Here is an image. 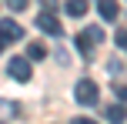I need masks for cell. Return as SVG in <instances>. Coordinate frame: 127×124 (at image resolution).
Masks as SVG:
<instances>
[{"label": "cell", "instance_id": "cell-2", "mask_svg": "<svg viewBox=\"0 0 127 124\" xmlns=\"http://www.w3.org/2000/svg\"><path fill=\"white\" fill-rule=\"evenodd\" d=\"M7 74L13 81H30V60L27 57H10L7 60Z\"/></svg>", "mask_w": 127, "mask_h": 124}, {"label": "cell", "instance_id": "cell-1", "mask_svg": "<svg viewBox=\"0 0 127 124\" xmlns=\"http://www.w3.org/2000/svg\"><path fill=\"white\" fill-rule=\"evenodd\" d=\"M100 40H104V30H100V27H90V30H84L80 37H77V47L84 50V57H90V50H94Z\"/></svg>", "mask_w": 127, "mask_h": 124}, {"label": "cell", "instance_id": "cell-13", "mask_svg": "<svg viewBox=\"0 0 127 124\" xmlns=\"http://www.w3.org/2000/svg\"><path fill=\"white\" fill-rule=\"evenodd\" d=\"M40 3H44L47 10H50V7H57V0H40Z\"/></svg>", "mask_w": 127, "mask_h": 124}, {"label": "cell", "instance_id": "cell-10", "mask_svg": "<svg viewBox=\"0 0 127 124\" xmlns=\"http://www.w3.org/2000/svg\"><path fill=\"white\" fill-rule=\"evenodd\" d=\"M13 114H17V104L13 101H0V124H7Z\"/></svg>", "mask_w": 127, "mask_h": 124}, {"label": "cell", "instance_id": "cell-5", "mask_svg": "<svg viewBox=\"0 0 127 124\" xmlns=\"http://www.w3.org/2000/svg\"><path fill=\"white\" fill-rule=\"evenodd\" d=\"M37 27H40V30H44V34H54V37H60V34H64L60 20L54 17L50 10H44V13H40V17H37Z\"/></svg>", "mask_w": 127, "mask_h": 124}, {"label": "cell", "instance_id": "cell-6", "mask_svg": "<svg viewBox=\"0 0 127 124\" xmlns=\"http://www.w3.org/2000/svg\"><path fill=\"white\" fill-rule=\"evenodd\" d=\"M97 10H100V17H104V20H117L121 3H117V0H97Z\"/></svg>", "mask_w": 127, "mask_h": 124}, {"label": "cell", "instance_id": "cell-11", "mask_svg": "<svg viewBox=\"0 0 127 124\" xmlns=\"http://www.w3.org/2000/svg\"><path fill=\"white\" fill-rule=\"evenodd\" d=\"M7 7H10V10H24L27 0H7Z\"/></svg>", "mask_w": 127, "mask_h": 124}, {"label": "cell", "instance_id": "cell-3", "mask_svg": "<svg viewBox=\"0 0 127 124\" xmlns=\"http://www.w3.org/2000/svg\"><path fill=\"white\" fill-rule=\"evenodd\" d=\"M74 94H77V101H80L84 107H90V104H97V94H100V91H97V84H94V81H80Z\"/></svg>", "mask_w": 127, "mask_h": 124}, {"label": "cell", "instance_id": "cell-9", "mask_svg": "<svg viewBox=\"0 0 127 124\" xmlns=\"http://www.w3.org/2000/svg\"><path fill=\"white\" fill-rule=\"evenodd\" d=\"M67 13L70 17H84L87 13V0H67Z\"/></svg>", "mask_w": 127, "mask_h": 124}, {"label": "cell", "instance_id": "cell-4", "mask_svg": "<svg viewBox=\"0 0 127 124\" xmlns=\"http://www.w3.org/2000/svg\"><path fill=\"white\" fill-rule=\"evenodd\" d=\"M24 37V27L17 24V20H0V40L3 44H13V40Z\"/></svg>", "mask_w": 127, "mask_h": 124}, {"label": "cell", "instance_id": "cell-7", "mask_svg": "<svg viewBox=\"0 0 127 124\" xmlns=\"http://www.w3.org/2000/svg\"><path fill=\"white\" fill-rule=\"evenodd\" d=\"M104 118H107L110 124H124V104H110V107H104Z\"/></svg>", "mask_w": 127, "mask_h": 124}, {"label": "cell", "instance_id": "cell-12", "mask_svg": "<svg viewBox=\"0 0 127 124\" xmlns=\"http://www.w3.org/2000/svg\"><path fill=\"white\" fill-rule=\"evenodd\" d=\"M70 124H97V121H94V118H74Z\"/></svg>", "mask_w": 127, "mask_h": 124}, {"label": "cell", "instance_id": "cell-8", "mask_svg": "<svg viewBox=\"0 0 127 124\" xmlns=\"http://www.w3.org/2000/svg\"><path fill=\"white\" fill-rule=\"evenodd\" d=\"M47 57V44H40V40H33L30 47H27V60H44Z\"/></svg>", "mask_w": 127, "mask_h": 124}]
</instances>
